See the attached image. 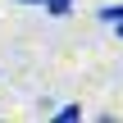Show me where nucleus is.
<instances>
[{
	"mask_svg": "<svg viewBox=\"0 0 123 123\" xmlns=\"http://www.w3.org/2000/svg\"><path fill=\"white\" fill-rule=\"evenodd\" d=\"M46 5V14H55V18H64L68 9H73V0H41Z\"/></svg>",
	"mask_w": 123,
	"mask_h": 123,
	"instance_id": "f257e3e1",
	"label": "nucleus"
},
{
	"mask_svg": "<svg viewBox=\"0 0 123 123\" xmlns=\"http://www.w3.org/2000/svg\"><path fill=\"white\" fill-rule=\"evenodd\" d=\"M100 18H105V23H123V5H105Z\"/></svg>",
	"mask_w": 123,
	"mask_h": 123,
	"instance_id": "f03ea898",
	"label": "nucleus"
},
{
	"mask_svg": "<svg viewBox=\"0 0 123 123\" xmlns=\"http://www.w3.org/2000/svg\"><path fill=\"white\" fill-rule=\"evenodd\" d=\"M73 119H82V110H78V105H64V110H59V123H73Z\"/></svg>",
	"mask_w": 123,
	"mask_h": 123,
	"instance_id": "7ed1b4c3",
	"label": "nucleus"
},
{
	"mask_svg": "<svg viewBox=\"0 0 123 123\" xmlns=\"http://www.w3.org/2000/svg\"><path fill=\"white\" fill-rule=\"evenodd\" d=\"M18 5H41V0H18Z\"/></svg>",
	"mask_w": 123,
	"mask_h": 123,
	"instance_id": "20e7f679",
	"label": "nucleus"
},
{
	"mask_svg": "<svg viewBox=\"0 0 123 123\" xmlns=\"http://www.w3.org/2000/svg\"><path fill=\"white\" fill-rule=\"evenodd\" d=\"M114 27H119V41H123V23H114Z\"/></svg>",
	"mask_w": 123,
	"mask_h": 123,
	"instance_id": "39448f33",
	"label": "nucleus"
}]
</instances>
